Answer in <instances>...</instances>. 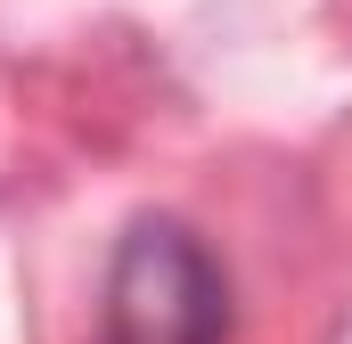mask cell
Returning a JSON list of instances; mask_svg holds the SVG:
<instances>
[{
    "label": "cell",
    "instance_id": "obj_1",
    "mask_svg": "<svg viewBox=\"0 0 352 344\" xmlns=\"http://www.w3.org/2000/svg\"><path fill=\"white\" fill-rule=\"evenodd\" d=\"M230 279L188 222H131L107 262L98 344H221Z\"/></svg>",
    "mask_w": 352,
    "mask_h": 344
}]
</instances>
